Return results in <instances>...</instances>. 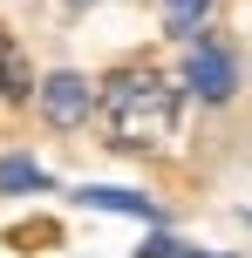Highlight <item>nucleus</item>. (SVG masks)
I'll list each match as a JSON object with an SVG mask.
<instances>
[{"mask_svg":"<svg viewBox=\"0 0 252 258\" xmlns=\"http://www.w3.org/2000/svg\"><path fill=\"white\" fill-rule=\"evenodd\" d=\"M95 109H103V129L116 136V150H164L177 136V89L157 68L109 75L103 95H95Z\"/></svg>","mask_w":252,"mask_h":258,"instance_id":"1","label":"nucleus"},{"mask_svg":"<svg viewBox=\"0 0 252 258\" xmlns=\"http://www.w3.org/2000/svg\"><path fill=\"white\" fill-rule=\"evenodd\" d=\"M184 89L198 102H232L239 95V61H232L225 41L212 34H191V54H184Z\"/></svg>","mask_w":252,"mask_h":258,"instance_id":"2","label":"nucleus"},{"mask_svg":"<svg viewBox=\"0 0 252 258\" xmlns=\"http://www.w3.org/2000/svg\"><path fill=\"white\" fill-rule=\"evenodd\" d=\"M95 95H103V89H89V75L55 68V75L34 89V102H41V116H48L55 129H82V122H89V109H95Z\"/></svg>","mask_w":252,"mask_h":258,"instance_id":"3","label":"nucleus"},{"mask_svg":"<svg viewBox=\"0 0 252 258\" xmlns=\"http://www.w3.org/2000/svg\"><path fill=\"white\" fill-rule=\"evenodd\" d=\"M75 204H89V211H116V218H143V224H164V204H157V197L123 190V183H82Z\"/></svg>","mask_w":252,"mask_h":258,"instance_id":"4","label":"nucleus"},{"mask_svg":"<svg viewBox=\"0 0 252 258\" xmlns=\"http://www.w3.org/2000/svg\"><path fill=\"white\" fill-rule=\"evenodd\" d=\"M0 190L21 197V190H48V170L34 163V156H0Z\"/></svg>","mask_w":252,"mask_h":258,"instance_id":"5","label":"nucleus"},{"mask_svg":"<svg viewBox=\"0 0 252 258\" xmlns=\"http://www.w3.org/2000/svg\"><path fill=\"white\" fill-rule=\"evenodd\" d=\"M205 14H212V0H164V21H171V34H198Z\"/></svg>","mask_w":252,"mask_h":258,"instance_id":"6","label":"nucleus"},{"mask_svg":"<svg viewBox=\"0 0 252 258\" xmlns=\"http://www.w3.org/2000/svg\"><path fill=\"white\" fill-rule=\"evenodd\" d=\"M143 258H184V245L164 238V231H150V238H143Z\"/></svg>","mask_w":252,"mask_h":258,"instance_id":"7","label":"nucleus"},{"mask_svg":"<svg viewBox=\"0 0 252 258\" xmlns=\"http://www.w3.org/2000/svg\"><path fill=\"white\" fill-rule=\"evenodd\" d=\"M184 258H198V251H184Z\"/></svg>","mask_w":252,"mask_h":258,"instance_id":"8","label":"nucleus"}]
</instances>
